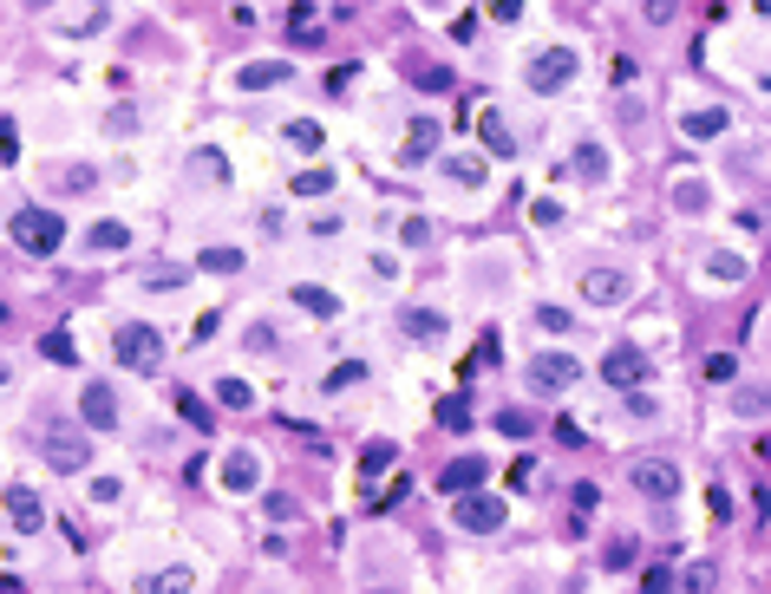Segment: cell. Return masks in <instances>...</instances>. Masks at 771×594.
<instances>
[{"label": "cell", "instance_id": "cell-1", "mask_svg": "<svg viewBox=\"0 0 771 594\" xmlns=\"http://www.w3.org/2000/svg\"><path fill=\"white\" fill-rule=\"evenodd\" d=\"M7 235H13V248H26V255H59V248H65V222H59L52 209H13Z\"/></svg>", "mask_w": 771, "mask_h": 594}, {"label": "cell", "instance_id": "cell-2", "mask_svg": "<svg viewBox=\"0 0 771 594\" xmlns=\"http://www.w3.org/2000/svg\"><path fill=\"white\" fill-rule=\"evenodd\" d=\"M111 353H118V366H131V373H157V366H164V340H157L150 320H124V327L111 334Z\"/></svg>", "mask_w": 771, "mask_h": 594}, {"label": "cell", "instance_id": "cell-3", "mask_svg": "<svg viewBox=\"0 0 771 594\" xmlns=\"http://www.w3.org/2000/svg\"><path fill=\"white\" fill-rule=\"evenodd\" d=\"M85 432H92L85 419H79V425H52V432L39 438L46 464H52V471H65V477H79V471L92 464V438H85Z\"/></svg>", "mask_w": 771, "mask_h": 594}, {"label": "cell", "instance_id": "cell-4", "mask_svg": "<svg viewBox=\"0 0 771 594\" xmlns=\"http://www.w3.org/2000/svg\"><path fill=\"white\" fill-rule=\"evenodd\" d=\"M648 379H654V360H648L635 340H622V347L602 353V386H615V392H641Z\"/></svg>", "mask_w": 771, "mask_h": 594}, {"label": "cell", "instance_id": "cell-5", "mask_svg": "<svg viewBox=\"0 0 771 594\" xmlns=\"http://www.w3.org/2000/svg\"><path fill=\"white\" fill-rule=\"evenodd\" d=\"M451 523H458L465 536H497V530L510 523V510H504V497H491V490H465V497L451 504Z\"/></svg>", "mask_w": 771, "mask_h": 594}, {"label": "cell", "instance_id": "cell-6", "mask_svg": "<svg viewBox=\"0 0 771 594\" xmlns=\"http://www.w3.org/2000/svg\"><path fill=\"white\" fill-rule=\"evenodd\" d=\"M628 484H635L648 504H674V497H680V464H674V458H635V464H628Z\"/></svg>", "mask_w": 771, "mask_h": 594}, {"label": "cell", "instance_id": "cell-7", "mask_svg": "<svg viewBox=\"0 0 771 594\" xmlns=\"http://www.w3.org/2000/svg\"><path fill=\"white\" fill-rule=\"evenodd\" d=\"M523 78H530V92H543V98H550V92H563V85L576 78V52H569V46H550V52H537V59H530V72H523Z\"/></svg>", "mask_w": 771, "mask_h": 594}, {"label": "cell", "instance_id": "cell-8", "mask_svg": "<svg viewBox=\"0 0 771 594\" xmlns=\"http://www.w3.org/2000/svg\"><path fill=\"white\" fill-rule=\"evenodd\" d=\"M576 379H582V360H576V353H550V347H543V353L530 360V386H537V392H569Z\"/></svg>", "mask_w": 771, "mask_h": 594}, {"label": "cell", "instance_id": "cell-9", "mask_svg": "<svg viewBox=\"0 0 771 594\" xmlns=\"http://www.w3.org/2000/svg\"><path fill=\"white\" fill-rule=\"evenodd\" d=\"M281 39H288V46H301V52H314V46L327 39L321 7H314V0H288V13H281Z\"/></svg>", "mask_w": 771, "mask_h": 594}, {"label": "cell", "instance_id": "cell-10", "mask_svg": "<svg viewBox=\"0 0 771 594\" xmlns=\"http://www.w3.org/2000/svg\"><path fill=\"white\" fill-rule=\"evenodd\" d=\"M7 530H13V536H39V530H46V504H39V490L7 484Z\"/></svg>", "mask_w": 771, "mask_h": 594}, {"label": "cell", "instance_id": "cell-11", "mask_svg": "<svg viewBox=\"0 0 771 594\" xmlns=\"http://www.w3.org/2000/svg\"><path fill=\"white\" fill-rule=\"evenodd\" d=\"M628 294H635V288H628L622 268H589V275H582V301H589V307H622Z\"/></svg>", "mask_w": 771, "mask_h": 594}, {"label": "cell", "instance_id": "cell-12", "mask_svg": "<svg viewBox=\"0 0 771 594\" xmlns=\"http://www.w3.org/2000/svg\"><path fill=\"white\" fill-rule=\"evenodd\" d=\"M79 419H85V425H92V432H118V392H111V386H98V379H92V386H85V392H79Z\"/></svg>", "mask_w": 771, "mask_h": 594}, {"label": "cell", "instance_id": "cell-13", "mask_svg": "<svg viewBox=\"0 0 771 594\" xmlns=\"http://www.w3.org/2000/svg\"><path fill=\"white\" fill-rule=\"evenodd\" d=\"M438 144H445V124L438 118H412L406 124V144H399V163H425Z\"/></svg>", "mask_w": 771, "mask_h": 594}, {"label": "cell", "instance_id": "cell-14", "mask_svg": "<svg viewBox=\"0 0 771 594\" xmlns=\"http://www.w3.org/2000/svg\"><path fill=\"white\" fill-rule=\"evenodd\" d=\"M262 484V458L249 451V445H236L229 458H222V490H236V497H249Z\"/></svg>", "mask_w": 771, "mask_h": 594}, {"label": "cell", "instance_id": "cell-15", "mask_svg": "<svg viewBox=\"0 0 771 594\" xmlns=\"http://www.w3.org/2000/svg\"><path fill=\"white\" fill-rule=\"evenodd\" d=\"M484 477H491V464H484V458L471 451V458H451V464L438 471V490H451V497H465V490H478Z\"/></svg>", "mask_w": 771, "mask_h": 594}, {"label": "cell", "instance_id": "cell-16", "mask_svg": "<svg viewBox=\"0 0 771 594\" xmlns=\"http://www.w3.org/2000/svg\"><path fill=\"white\" fill-rule=\"evenodd\" d=\"M281 78H288V59H249V65H236V85L242 92H268Z\"/></svg>", "mask_w": 771, "mask_h": 594}, {"label": "cell", "instance_id": "cell-17", "mask_svg": "<svg viewBox=\"0 0 771 594\" xmlns=\"http://www.w3.org/2000/svg\"><path fill=\"white\" fill-rule=\"evenodd\" d=\"M563 177H576V183H595V177H609V150H602V144H576V157L563 163Z\"/></svg>", "mask_w": 771, "mask_h": 594}, {"label": "cell", "instance_id": "cell-18", "mask_svg": "<svg viewBox=\"0 0 771 594\" xmlns=\"http://www.w3.org/2000/svg\"><path fill=\"white\" fill-rule=\"evenodd\" d=\"M707 281H720V288H733V281H746V255H733V248H707Z\"/></svg>", "mask_w": 771, "mask_h": 594}, {"label": "cell", "instance_id": "cell-19", "mask_svg": "<svg viewBox=\"0 0 771 594\" xmlns=\"http://www.w3.org/2000/svg\"><path fill=\"white\" fill-rule=\"evenodd\" d=\"M478 137H484L491 157H517V137L504 131V111H484V118H478Z\"/></svg>", "mask_w": 771, "mask_h": 594}, {"label": "cell", "instance_id": "cell-20", "mask_svg": "<svg viewBox=\"0 0 771 594\" xmlns=\"http://www.w3.org/2000/svg\"><path fill=\"white\" fill-rule=\"evenodd\" d=\"M399 334H406V340H438V334H445V314H432V307H406V314H399Z\"/></svg>", "mask_w": 771, "mask_h": 594}, {"label": "cell", "instance_id": "cell-21", "mask_svg": "<svg viewBox=\"0 0 771 594\" xmlns=\"http://www.w3.org/2000/svg\"><path fill=\"white\" fill-rule=\"evenodd\" d=\"M726 124H733V118H726V105H707V111H687V118H680V131H687V137H720Z\"/></svg>", "mask_w": 771, "mask_h": 594}, {"label": "cell", "instance_id": "cell-22", "mask_svg": "<svg viewBox=\"0 0 771 594\" xmlns=\"http://www.w3.org/2000/svg\"><path fill=\"white\" fill-rule=\"evenodd\" d=\"M294 307H308V314H321V320L340 314V301H334L327 288H314V281H294Z\"/></svg>", "mask_w": 771, "mask_h": 594}, {"label": "cell", "instance_id": "cell-23", "mask_svg": "<svg viewBox=\"0 0 771 594\" xmlns=\"http://www.w3.org/2000/svg\"><path fill=\"white\" fill-rule=\"evenodd\" d=\"M98 255H111V248H131V229L124 222H92V235H85Z\"/></svg>", "mask_w": 771, "mask_h": 594}, {"label": "cell", "instance_id": "cell-24", "mask_svg": "<svg viewBox=\"0 0 771 594\" xmlns=\"http://www.w3.org/2000/svg\"><path fill=\"white\" fill-rule=\"evenodd\" d=\"M196 268H203V275H242V248H203Z\"/></svg>", "mask_w": 771, "mask_h": 594}, {"label": "cell", "instance_id": "cell-25", "mask_svg": "<svg viewBox=\"0 0 771 594\" xmlns=\"http://www.w3.org/2000/svg\"><path fill=\"white\" fill-rule=\"evenodd\" d=\"M438 425H445V432H465V425H471V399H465V392L438 399Z\"/></svg>", "mask_w": 771, "mask_h": 594}, {"label": "cell", "instance_id": "cell-26", "mask_svg": "<svg viewBox=\"0 0 771 594\" xmlns=\"http://www.w3.org/2000/svg\"><path fill=\"white\" fill-rule=\"evenodd\" d=\"M144 589H150V594H190V589H196V575H190V569H157Z\"/></svg>", "mask_w": 771, "mask_h": 594}, {"label": "cell", "instance_id": "cell-27", "mask_svg": "<svg viewBox=\"0 0 771 594\" xmlns=\"http://www.w3.org/2000/svg\"><path fill=\"white\" fill-rule=\"evenodd\" d=\"M412 85H419V92H451V72L432 65V59H419V65H412Z\"/></svg>", "mask_w": 771, "mask_h": 594}, {"label": "cell", "instance_id": "cell-28", "mask_svg": "<svg viewBox=\"0 0 771 594\" xmlns=\"http://www.w3.org/2000/svg\"><path fill=\"white\" fill-rule=\"evenodd\" d=\"M190 170H196L203 183H222V177H229V157H222V150H196V157H190Z\"/></svg>", "mask_w": 771, "mask_h": 594}, {"label": "cell", "instance_id": "cell-29", "mask_svg": "<svg viewBox=\"0 0 771 594\" xmlns=\"http://www.w3.org/2000/svg\"><path fill=\"white\" fill-rule=\"evenodd\" d=\"M288 190H294V196H327V190H334V170H321V163H314V170H301Z\"/></svg>", "mask_w": 771, "mask_h": 594}, {"label": "cell", "instance_id": "cell-30", "mask_svg": "<svg viewBox=\"0 0 771 594\" xmlns=\"http://www.w3.org/2000/svg\"><path fill=\"white\" fill-rule=\"evenodd\" d=\"M707 203H713V196H707V183H694V177H687V183H674V209H687V216H700Z\"/></svg>", "mask_w": 771, "mask_h": 594}, {"label": "cell", "instance_id": "cell-31", "mask_svg": "<svg viewBox=\"0 0 771 594\" xmlns=\"http://www.w3.org/2000/svg\"><path fill=\"white\" fill-rule=\"evenodd\" d=\"M386 464H393V438H373V445L360 451V477H380Z\"/></svg>", "mask_w": 771, "mask_h": 594}, {"label": "cell", "instance_id": "cell-32", "mask_svg": "<svg viewBox=\"0 0 771 594\" xmlns=\"http://www.w3.org/2000/svg\"><path fill=\"white\" fill-rule=\"evenodd\" d=\"M39 353H46L52 366H79V347H72L65 334H46V340H39Z\"/></svg>", "mask_w": 771, "mask_h": 594}, {"label": "cell", "instance_id": "cell-33", "mask_svg": "<svg viewBox=\"0 0 771 594\" xmlns=\"http://www.w3.org/2000/svg\"><path fill=\"white\" fill-rule=\"evenodd\" d=\"M360 379H366V366H360V360H340V366L327 373V392L340 399V392H347V386H360Z\"/></svg>", "mask_w": 771, "mask_h": 594}, {"label": "cell", "instance_id": "cell-34", "mask_svg": "<svg viewBox=\"0 0 771 594\" xmlns=\"http://www.w3.org/2000/svg\"><path fill=\"white\" fill-rule=\"evenodd\" d=\"M216 399H222L229 412H249V405H255V392H249L242 379H216Z\"/></svg>", "mask_w": 771, "mask_h": 594}, {"label": "cell", "instance_id": "cell-35", "mask_svg": "<svg viewBox=\"0 0 771 594\" xmlns=\"http://www.w3.org/2000/svg\"><path fill=\"white\" fill-rule=\"evenodd\" d=\"M288 144H294V150H321V124H314V118H294V124H288Z\"/></svg>", "mask_w": 771, "mask_h": 594}, {"label": "cell", "instance_id": "cell-36", "mask_svg": "<svg viewBox=\"0 0 771 594\" xmlns=\"http://www.w3.org/2000/svg\"><path fill=\"white\" fill-rule=\"evenodd\" d=\"M445 177H458V183L471 190V183H484V163H478V157H451V163H445Z\"/></svg>", "mask_w": 771, "mask_h": 594}, {"label": "cell", "instance_id": "cell-37", "mask_svg": "<svg viewBox=\"0 0 771 594\" xmlns=\"http://www.w3.org/2000/svg\"><path fill=\"white\" fill-rule=\"evenodd\" d=\"M177 412H183V419H190L196 432H209V405H203L196 392H177Z\"/></svg>", "mask_w": 771, "mask_h": 594}, {"label": "cell", "instance_id": "cell-38", "mask_svg": "<svg viewBox=\"0 0 771 594\" xmlns=\"http://www.w3.org/2000/svg\"><path fill=\"white\" fill-rule=\"evenodd\" d=\"M497 432H504V438H530V412L504 405V412H497Z\"/></svg>", "mask_w": 771, "mask_h": 594}, {"label": "cell", "instance_id": "cell-39", "mask_svg": "<svg viewBox=\"0 0 771 594\" xmlns=\"http://www.w3.org/2000/svg\"><path fill=\"white\" fill-rule=\"evenodd\" d=\"M92 183H98V177H92V170H85V163H72V170H65V177H59V190H65V196H85V190H92Z\"/></svg>", "mask_w": 771, "mask_h": 594}, {"label": "cell", "instance_id": "cell-40", "mask_svg": "<svg viewBox=\"0 0 771 594\" xmlns=\"http://www.w3.org/2000/svg\"><path fill=\"white\" fill-rule=\"evenodd\" d=\"M537 327H550V334H569V307H550V301H543V307H537Z\"/></svg>", "mask_w": 771, "mask_h": 594}, {"label": "cell", "instance_id": "cell-41", "mask_svg": "<svg viewBox=\"0 0 771 594\" xmlns=\"http://www.w3.org/2000/svg\"><path fill=\"white\" fill-rule=\"evenodd\" d=\"M680 589H687V594H707V589H713V569H707V562H694V569L680 575Z\"/></svg>", "mask_w": 771, "mask_h": 594}, {"label": "cell", "instance_id": "cell-42", "mask_svg": "<svg viewBox=\"0 0 771 594\" xmlns=\"http://www.w3.org/2000/svg\"><path fill=\"white\" fill-rule=\"evenodd\" d=\"M353 78H360V65H353V59H347V65H334V72H327V92H334V98H340V92H347V85H353Z\"/></svg>", "mask_w": 771, "mask_h": 594}, {"label": "cell", "instance_id": "cell-43", "mask_svg": "<svg viewBox=\"0 0 771 594\" xmlns=\"http://www.w3.org/2000/svg\"><path fill=\"white\" fill-rule=\"evenodd\" d=\"M0 157H7V170L20 163V137H13V118H0Z\"/></svg>", "mask_w": 771, "mask_h": 594}, {"label": "cell", "instance_id": "cell-44", "mask_svg": "<svg viewBox=\"0 0 771 594\" xmlns=\"http://www.w3.org/2000/svg\"><path fill=\"white\" fill-rule=\"evenodd\" d=\"M530 222H537V229H556V222H563V203H550V196H543V203L530 209Z\"/></svg>", "mask_w": 771, "mask_h": 594}, {"label": "cell", "instance_id": "cell-45", "mask_svg": "<svg viewBox=\"0 0 771 594\" xmlns=\"http://www.w3.org/2000/svg\"><path fill=\"white\" fill-rule=\"evenodd\" d=\"M177 281H190V268H150L144 275V288H177Z\"/></svg>", "mask_w": 771, "mask_h": 594}, {"label": "cell", "instance_id": "cell-46", "mask_svg": "<svg viewBox=\"0 0 771 594\" xmlns=\"http://www.w3.org/2000/svg\"><path fill=\"white\" fill-rule=\"evenodd\" d=\"M733 373H739L733 353H707V379H733Z\"/></svg>", "mask_w": 771, "mask_h": 594}, {"label": "cell", "instance_id": "cell-47", "mask_svg": "<svg viewBox=\"0 0 771 594\" xmlns=\"http://www.w3.org/2000/svg\"><path fill=\"white\" fill-rule=\"evenodd\" d=\"M609 78H615V85H622V92H628V85H635V78H641V65H635V59H628V52H622V59H615V72H609Z\"/></svg>", "mask_w": 771, "mask_h": 594}, {"label": "cell", "instance_id": "cell-48", "mask_svg": "<svg viewBox=\"0 0 771 594\" xmlns=\"http://www.w3.org/2000/svg\"><path fill=\"white\" fill-rule=\"evenodd\" d=\"M98 26H105V0H92L85 20H72V33H98Z\"/></svg>", "mask_w": 771, "mask_h": 594}, {"label": "cell", "instance_id": "cell-49", "mask_svg": "<svg viewBox=\"0 0 771 594\" xmlns=\"http://www.w3.org/2000/svg\"><path fill=\"white\" fill-rule=\"evenodd\" d=\"M609 569H635V543H628V536H622V543L609 549Z\"/></svg>", "mask_w": 771, "mask_h": 594}, {"label": "cell", "instance_id": "cell-50", "mask_svg": "<svg viewBox=\"0 0 771 594\" xmlns=\"http://www.w3.org/2000/svg\"><path fill=\"white\" fill-rule=\"evenodd\" d=\"M641 7H648V20H654V26H667V20H674V7H680V0H641Z\"/></svg>", "mask_w": 771, "mask_h": 594}, {"label": "cell", "instance_id": "cell-51", "mask_svg": "<svg viewBox=\"0 0 771 594\" xmlns=\"http://www.w3.org/2000/svg\"><path fill=\"white\" fill-rule=\"evenodd\" d=\"M641 589H648V594H667V589H674V575H667V569H648V575H641Z\"/></svg>", "mask_w": 771, "mask_h": 594}, {"label": "cell", "instance_id": "cell-52", "mask_svg": "<svg viewBox=\"0 0 771 594\" xmlns=\"http://www.w3.org/2000/svg\"><path fill=\"white\" fill-rule=\"evenodd\" d=\"M131 124H137V118H131V111H124V105H118V111H111V118H105V131H111V137H124V131H131Z\"/></svg>", "mask_w": 771, "mask_h": 594}, {"label": "cell", "instance_id": "cell-53", "mask_svg": "<svg viewBox=\"0 0 771 594\" xmlns=\"http://www.w3.org/2000/svg\"><path fill=\"white\" fill-rule=\"evenodd\" d=\"M406 242H412V248H419V242H432V222H425V216H412V222H406Z\"/></svg>", "mask_w": 771, "mask_h": 594}, {"label": "cell", "instance_id": "cell-54", "mask_svg": "<svg viewBox=\"0 0 771 594\" xmlns=\"http://www.w3.org/2000/svg\"><path fill=\"white\" fill-rule=\"evenodd\" d=\"M216 327H222L216 314H196V327H190V340H216Z\"/></svg>", "mask_w": 771, "mask_h": 594}, {"label": "cell", "instance_id": "cell-55", "mask_svg": "<svg viewBox=\"0 0 771 594\" xmlns=\"http://www.w3.org/2000/svg\"><path fill=\"white\" fill-rule=\"evenodd\" d=\"M491 13H497V20H517V13H523V0H491Z\"/></svg>", "mask_w": 771, "mask_h": 594}, {"label": "cell", "instance_id": "cell-56", "mask_svg": "<svg viewBox=\"0 0 771 594\" xmlns=\"http://www.w3.org/2000/svg\"><path fill=\"white\" fill-rule=\"evenodd\" d=\"M26 7H46V0H26Z\"/></svg>", "mask_w": 771, "mask_h": 594}]
</instances>
